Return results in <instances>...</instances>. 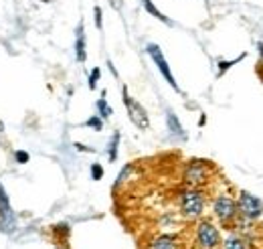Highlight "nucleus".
Returning a JSON list of instances; mask_svg holds the SVG:
<instances>
[{
	"label": "nucleus",
	"mask_w": 263,
	"mask_h": 249,
	"mask_svg": "<svg viewBox=\"0 0 263 249\" xmlns=\"http://www.w3.org/2000/svg\"><path fill=\"white\" fill-rule=\"evenodd\" d=\"M122 101H124L126 114H128V118H130L132 124L136 126L138 130H142V132L150 130V116H148L146 108H144L136 97H132L130 95L128 85H124V87H122Z\"/></svg>",
	"instance_id": "39448f33"
},
{
	"label": "nucleus",
	"mask_w": 263,
	"mask_h": 249,
	"mask_svg": "<svg viewBox=\"0 0 263 249\" xmlns=\"http://www.w3.org/2000/svg\"><path fill=\"white\" fill-rule=\"evenodd\" d=\"M217 168L211 160H204V158H189L184 164H182V170H180V179H182V185L186 187H198L204 188L213 183V176H215Z\"/></svg>",
	"instance_id": "f03ea898"
},
{
	"label": "nucleus",
	"mask_w": 263,
	"mask_h": 249,
	"mask_svg": "<svg viewBox=\"0 0 263 249\" xmlns=\"http://www.w3.org/2000/svg\"><path fill=\"white\" fill-rule=\"evenodd\" d=\"M18 227V221H16V213L12 211V205H10V197L6 192L4 185L0 183V231L6 233V235H12Z\"/></svg>",
	"instance_id": "6e6552de"
},
{
	"label": "nucleus",
	"mask_w": 263,
	"mask_h": 249,
	"mask_svg": "<svg viewBox=\"0 0 263 249\" xmlns=\"http://www.w3.org/2000/svg\"><path fill=\"white\" fill-rule=\"evenodd\" d=\"M178 217H180V215H174V213H164V217L160 219V225L170 229V227H174V225H176ZM180 219H182V217H180Z\"/></svg>",
	"instance_id": "4be33fe9"
},
{
	"label": "nucleus",
	"mask_w": 263,
	"mask_h": 249,
	"mask_svg": "<svg viewBox=\"0 0 263 249\" xmlns=\"http://www.w3.org/2000/svg\"><path fill=\"white\" fill-rule=\"evenodd\" d=\"M257 53H259V57H261V61H263V41L257 43Z\"/></svg>",
	"instance_id": "cd10ccee"
},
{
	"label": "nucleus",
	"mask_w": 263,
	"mask_h": 249,
	"mask_svg": "<svg viewBox=\"0 0 263 249\" xmlns=\"http://www.w3.org/2000/svg\"><path fill=\"white\" fill-rule=\"evenodd\" d=\"M96 114H98L101 120H109L111 114H114V108L109 105V101H107V97H105V92H103L101 97H98V101H96Z\"/></svg>",
	"instance_id": "2eb2a0df"
},
{
	"label": "nucleus",
	"mask_w": 263,
	"mask_h": 249,
	"mask_svg": "<svg viewBox=\"0 0 263 249\" xmlns=\"http://www.w3.org/2000/svg\"><path fill=\"white\" fill-rule=\"evenodd\" d=\"M99 79H101V69H99V67H93V69L89 71V75H87V87H89L91 92L98 90Z\"/></svg>",
	"instance_id": "a211bd4d"
},
{
	"label": "nucleus",
	"mask_w": 263,
	"mask_h": 249,
	"mask_svg": "<svg viewBox=\"0 0 263 249\" xmlns=\"http://www.w3.org/2000/svg\"><path fill=\"white\" fill-rule=\"evenodd\" d=\"M73 146H75V150H79V152H89V154L96 152V148H89V146H85V144H81V142H75Z\"/></svg>",
	"instance_id": "393cba45"
},
{
	"label": "nucleus",
	"mask_w": 263,
	"mask_h": 249,
	"mask_svg": "<svg viewBox=\"0 0 263 249\" xmlns=\"http://www.w3.org/2000/svg\"><path fill=\"white\" fill-rule=\"evenodd\" d=\"M146 53H148V57L152 59V63L156 65V69L160 71V75L164 77V81L174 90V92H178L180 94V85H178V81L174 79V75H172V69H170V65L166 61L164 53H162V49H160V45L158 43H148L146 45Z\"/></svg>",
	"instance_id": "0eeeda50"
},
{
	"label": "nucleus",
	"mask_w": 263,
	"mask_h": 249,
	"mask_svg": "<svg viewBox=\"0 0 263 249\" xmlns=\"http://www.w3.org/2000/svg\"><path fill=\"white\" fill-rule=\"evenodd\" d=\"M93 21H96V29L101 31L103 29V10H101V6H93Z\"/></svg>",
	"instance_id": "5701e85b"
},
{
	"label": "nucleus",
	"mask_w": 263,
	"mask_h": 249,
	"mask_svg": "<svg viewBox=\"0 0 263 249\" xmlns=\"http://www.w3.org/2000/svg\"><path fill=\"white\" fill-rule=\"evenodd\" d=\"M41 2H51V0H41Z\"/></svg>",
	"instance_id": "2f4dec72"
},
{
	"label": "nucleus",
	"mask_w": 263,
	"mask_h": 249,
	"mask_svg": "<svg viewBox=\"0 0 263 249\" xmlns=\"http://www.w3.org/2000/svg\"><path fill=\"white\" fill-rule=\"evenodd\" d=\"M53 235H57L59 239L67 241L69 235H71V227L67 223H57V225H53Z\"/></svg>",
	"instance_id": "aec40b11"
},
{
	"label": "nucleus",
	"mask_w": 263,
	"mask_h": 249,
	"mask_svg": "<svg viewBox=\"0 0 263 249\" xmlns=\"http://www.w3.org/2000/svg\"><path fill=\"white\" fill-rule=\"evenodd\" d=\"M14 162L16 164H27V162H31V154L27 150H14Z\"/></svg>",
	"instance_id": "b1692460"
},
{
	"label": "nucleus",
	"mask_w": 263,
	"mask_h": 249,
	"mask_svg": "<svg viewBox=\"0 0 263 249\" xmlns=\"http://www.w3.org/2000/svg\"><path fill=\"white\" fill-rule=\"evenodd\" d=\"M103 124H105V120H101L98 114L89 116V118L83 122V126H85V128H89V130H93V132H101V130H103Z\"/></svg>",
	"instance_id": "6ab92c4d"
},
{
	"label": "nucleus",
	"mask_w": 263,
	"mask_h": 249,
	"mask_svg": "<svg viewBox=\"0 0 263 249\" xmlns=\"http://www.w3.org/2000/svg\"><path fill=\"white\" fill-rule=\"evenodd\" d=\"M136 168H138V164H136V162H128V164L120 170V174H118V179H116V183H114V192H116L120 187H124V185L130 181L132 172H134Z\"/></svg>",
	"instance_id": "dca6fc26"
},
{
	"label": "nucleus",
	"mask_w": 263,
	"mask_h": 249,
	"mask_svg": "<svg viewBox=\"0 0 263 249\" xmlns=\"http://www.w3.org/2000/svg\"><path fill=\"white\" fill-rule=\"evenodd\" d=\"M204 124H206V116L202 114V116H200V120H198V126H204Z\"/></svg>",
	"instance_id": "c85d7f7f"
},
{
	"label": "nucleus",
	"mask_w": 263,
	"mask_h": 249,
	"mask_svg": "<svg viewBox=\"0 0 263 249\" xmlns=\"http://www.w3.org/2000/svg\"><path fill=\"white\" fill-rule=\"evenodd\" d=\"M166 128H168V134L174 138V140H180V142H184L186 138H189V134H186V130H184V126L180 122V118L174 114V110H166Z\"/></svg>",
	"instance_id": "9d476101"
},
{
	"label": "nucleus",
	"mask_w": 263,
	"mask_h": 249,
	"mask_svg": "<svg viewBox=\"0 0 263 249\" xmlns=\"http://www.w3.org/2000/svg\"><path fill=\"white\" fill-rule=\"evenodd\" d=\"M142 6H144V10L150 14V16H154L156 21H160V23H164L168 27H174V21L172 19H168L164 12L154 4V0H142Z\"/></svg>",
	"instance_id": "4468645a"
},
{
	"label": "nucleus",
	"mask_w": 263,
	"mask_h": 249,
	"mask_svg": "<svg viewBox=\"0 0 263 249\" xmlns=\"http://www.w3.org/2000/svg\"><path fill=\"white\" fill-rule=\"evenodd\" d=\"M221 249H251V241L245 235H241L239 231L227 229V235L223 237Z\"/></svg>",
	"instance_id": "f8f14e48"
},
{
	"label": "nucleus",
	"mask_w": 263,
	"mask_h": 249,
	"mask_svg": "<svg viewBox=\"0 0 263 249\" xmlns=\"http://www.w3.org/2000/svg\"><path fill=\"white\" fill-rule=\"evenodd\" d=\"M257 231L263 235V217H261V221H259V227H257Z\"/></svg>",
	"instance_id": "c756f323"
},
{
	"label": "nucleus",
	"mask_w": 263,
	"mask_h": 249,
	"mask_svg": "<svg viewBox=\"0 0 263 249\" xmlns=\"http://www.w3.org/2000/svg\"><path fill=\"white\" fill-rule=\"evenodd\" d=\"M182 237L178 233L164 231V233H154L152 237H148L144 249H182Z\"/></svg>",
	"instance_id": "1a4fd4ad"
},
{
	"label": "nucleus",
	"mask_w": 263,
	"mask_h": 249,
	"mask_svg": "<svg viewBox=\"0 0 263 249\" xmlns=\"http://www.w3.org/2000/svg\"><path fill=\"white\" fill-rule=\"evenodd\" d=\"M120 144H122V132L120 130H114L111 138L107 140V148H105V154L109 162H116L118 156H120Z\"/></svg>",
	"instance_id": "ddd939ff"
},
{
	"label": "nucleus",
	"mask_w": 263,
	"mask_h": 249,
	"mask_svg": "<svg viewBox=\"0 0 263 249\" xmlns=\"http://www.w3.org/2000/svg\"><path fill=\"white\" fill-rule=\"evenodd\" d=\"M73 49H75V59H77V63L87 61V37H85L83 21H81V23L77 25V29H75V43H73Z\"/></svg>",
	"instance_id": "9b49d317"
},
{
	"label": "nucleus",
	"mask_w": 263,
	"mask_h": 249,
	"mask_svg": "<svg viewBox=\"0 0 263 249\" xmlns=\"http://www.w3.org/2000/svg\"><path fill=\"white\" fill-rule=\"evenodd\" d=\"M89 174H91L93 181H101L103 174H105V170H103V166H101L99 162H93V164L89 166Z\"/></svg>",
	"instance_id": "412c9836"
},
{
	"label": "nucleus",
	"mask_w": 263,
	"mask_h": 249,
	"mask_svg": "<svg viewBox=\"0 0 263 249\" xmlns=\"http://www.w3.org/2000/svg\"><path fill=\"white\" fill-rule=\"evenodd\" d=\"M193 243L197 249H221V243H223L221 225L206 217H200L198 221H195Z\"/></svg>",
	"instance_id": "7ed1b4c3"
},
{
	"label": "nucleus",
	"mask_w": 263,
	"mask_h": 249,
	"mask_svg": "<svg viewBox=\"0 0 263 249\" xmlns=\"http://www.w3.org/2000/svg\"><path fill=\"white\" fill-rule=\"evenodd\" d=\"M209 209L215 221L223 227V229H233L235 219L239 217V207H237V199L231 197L229 192H217L211 201H209Z\"/></svg>",
	"instance_id": "20e7f679"
},
{
	"label": "nucleus",
	"mask_w": 263,
	"mask_h": 249,
	"mask_svg": "<svg viewBox=\"0 0 263 249\" xmlns=\"http://www.w3.org/2000/svg\"><path fill=\"white\" fill-rule=\"evenodd\" d=\"M107 67H109V71H111V75H114V77H120V75H118V71H116V67H114V63L107 61Z\"/></svg>",
	"instance_id": "bb28decb"
},
{
	"label": "nucleus",
	"mask_w": 263,
	"mask_h": 249,
	"mask_svg": "<svg viewBox=\"0 0 263 249\" xmlns=\"http://www.w3.org/2000/svg\"><path fill=\"white\" fill-rule=\"evenodd\" d=\"M206 207H209V194L204 188L184 185L182 188L176 190V209H178V215L184 221L195 223L200 217H204Z\"/></svg>",
	"instance_id": "f257e3e1"
},
{
	"label": "nucleus",
	"mask_w": 263,
	"mask_h": 249,
	"mask_svg": "<svg viewBox=\"0 0 263 249\" xmlns=\"http://www.w3.org/2000/svg\"><path fill=\"white\" fill-rule=\"evenodd\" d=\"M2 132H4V124H2V122H0V134H2Z\"/></svg>",
	"instance_id": "7c9ffc66"
},
{
	"label": "nucleus",
	"mask_w": 263,
	"mask_h": 249,
	"mask_svg": "<svg viewBox=\"0 0 263 249\" xmlns=\"http://www.w3.org/2000/svg\"><path fill=\"white\" fill-rule=\"evenodd\" d=\"M237 207H239V215L253 223H259L263 217V201L259 197L251 194L249 190H239L237 192Z\"/></svg>",
	"instance_id": "423d86ee"
},
{
	"label": "nucleus",
	"mask_w": 263,
	"mask_h": 249,
	"mask_svg": "<svg viewBox=\"0 0 263 249\" xmlns=\"http://www.w3.org/2000/svg\"><path fill=\"white\" fill-rule=\"evenodd\" d=\"M245 57H247V53H241V55L235 57V59H219V61H217V77H223L233 65H237L239 61H243Z\"/></svg>",
	"instance_id": "f3484780"
},
{
	"label": "nucleus",
	"mask_w": 263,
	"mask_h": 249,
	"mask_svg": "<svg viewBox=\"0 0 263 249\" xmlns=\"http://www.w3.org/2000/svg\"><path fill=\"white\" fill-rule=\"evenodd\" d=\"M109 4H111V8H116V10H122V8H124V0H109Z\"/></svg>",
	"instance_id": "a878e982"
}]
</instances>
